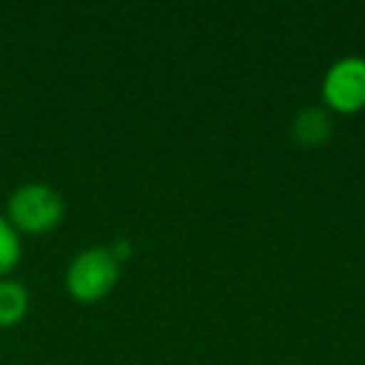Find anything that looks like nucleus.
<instances>
[{"label": "nucleus", "mask_w": 365, "mask_h": 365, "mask_svg": "<svg viewBox=\"0 0 365 365\" xmlns=\"http://www.w3.org/2000/svg\"><path fill=\"white\" fill-rule=\"evenodd\" d=\"M28 290L18 280H0V325H16L28 313Z\"/></svg>", "instance_id": "nucleus-5"}, {"label": "nucleus", "mask_w": 365, "mask_h": 365, "mask_svg": "<svg viewBox=\"0 0 365 365\" xmlns=\"http://www.w3.org/2000/svg\"><path fill=\"white\" fill-rule=\"evenodd\" d=\"M333 135V115L328 108L308 106L295 115L293 120V138L303 148H318L330 140Z\"/></svg>", "instance_id": "nucleus-4"}, {"label": "nucleus", "mask_w": 365, "mask_h": 365, "mask_svg": "<svg viewBox=\"0 0 365 365\" xmlns=\"http://www.w3.org/2000/svg\"><path fill=\"white\" fill-rule=\"evenodd\" d=\"M320 96L328 110L353 115L365 108V58H338L325 71L320 83Z\"/></svg>", "instance_id": "nucleus-3"}, {"label": "nucleus", "mask_w": 365, "mask_h": 365, "mask_svg": "<svg viewBox=\"0 0 365 365\" xmlns=\"http://www.w3.org/2000/svg\"><path fill=\"white\" fill-rule=\"evenodd\" d=\"M66 215V200L46 182H26L8 200V220L26 233L53 230Z\"/></svg>", "instance_id": "nucleus-2"}, {"label": "nucleus", "mask_w": 365, "mask_h": 365, "mask_svg": "<svg viewBox=\"0 0 365 365\" xmlns=\"http://www.w3.org/2000/svg\"><path fill=\"white\" fill-rule=\"evenodd\" d=\"M21 233H18V228L6 215H0V275L16 268L18 260H21Z\"/></svg>", "instance_id": "nucleus-6"}, {"label": "nucleus", "mask_w": 365, "mask_h": 365, "mask_svg": "<svg viewBox=\"0 0 365 365\" xmlns=\"http://www.w3.org/2000/svg\"><path fill=\"white\" fill-rule=\"evenodd\" d=\"M120 278V260L110 248H88L71 260L66 270V288L81 303L103 300Z\"/></svg>", "instance_id": "nucleus-1"}, {"label": "nucleus", "mask_w": 365, "mask_h": 365, "mask_svg": "<svg viewBox=\"0 0 365 365\" xmlns=\"http://www.w3.org/2000/svg\"><path fill=\"white\" fill-rule=\"evenodd\" d=\"M110 250H113V255L123 263V260L130 255V243H128V240H115V243L110 245Z\"/></svg>", "instance_id": "nucleus-7"}]
</instances>
